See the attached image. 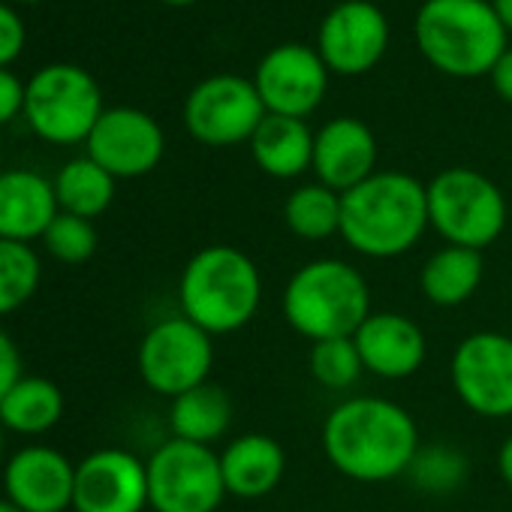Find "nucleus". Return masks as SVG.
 <instances>
[{"mask_svg":"<svg viewBox=\"0 0 512 512\" xmlns=\"http://www.w3.org/2000/svg\"><path fill=\"white\" fill-rule=\"evenodd\" d=\"M419 446L413 416L389 398H347L335 404L323 422V452L329 464L353 482L377 485L404 476Z\"/></svg>","mask_w":512,"mask_h":512,"instance_id":"obj_1","label":"nucleus"},{"mask_svg":"<svg viewBox=\"0 0 512 512\" xmlns=\"http://www.w3.org/2000/svg\"><path fill=\"white\" fill-rule=\"evenodd\" d=\"M428 226V190L407 172H374L341 193V238L368 260L404 256Z\"/></svg>","mask_w":512,"mask_h":512,"instance_id":"obj_2","label":"nucleus"},{"mask_svg":"<svg viewBox=\"0 0 512 512\" xmlns=\"http://www.w3.org/2000/svg\"><path fill=\"white\" fill-rule=\"evenodd\" d=\"M181 314L214 335L244 329L263 305V275L250 256L232 244L196 250L178 281Z\"/></svg>","mask_w":512,"mask_h":512,"instance_id":"obj_3","label":"nucleus"},{"mask_svg":"<svg viewBox=\"0 0 512 512\" xmlns=\"http://www.w3.org/2000/svg\"><path fill=\"white\" fill-rule=\"evenodd\" d=\"M281 311L290 329L311 344L353 338L374 314L371 287L356 266L320 256L293 272L281 296Z\"/></svg>","mask_w":512,"mask_h":512,"instance_id":"obj_4","label":"nucleus"},{"mask_svg":"<svg viewBox=\"0 0 512 512\" xmlns=\"http://www.w3.org/2000/svg\"><path fill=\"white\" fill-rule=\"evenodd\" d=\"M416 43L434 70L455 79L488 76L509 49L491 0H425L416 13Z\"/></svg>","mask_w":512,"mask_h":512,"instance_id":"obj_5","label":"nucleus"},{"mask_svg":"<svg viewBox=\"0 0 512 512\" xmlns=\"http://www.w3.org/2000/svg\"><path fill=\"white\" fill-rule=\"evenodd\" d=\"M428 223L431 229L455 247L485 250L494 244L509 217L503 190L476 169H443L428 184Z\"/></svg>","mask_w":512,"mask_h":512,"instance_id":"obj_6","label":"nucleus"},{"mask_svg":"<svg viewBox=\"0 0 512 512\" xmlns=\"http://www.w3.org/2000/svg\"><path fill=\"white\" fill-rule=\"evenodd\" d=\"M97 79L76 64H49L25 85V118L49 145L88 142L103 115Z\"/></svg>","mask_w":512,"mask_h":512,"instance_id":"obj_7","label":"nucleus"},{"mask_svg":"<svg viewBox=\"0 0 512 512\" xmlns=\"http://www.w3.org/2000/svg\"><path fill=\"white\" fill-rule=\"evenodd\" d=\"M148 467V506L154 512H217L226 500L220 455L211 446L169 437Z\"/></svg>","mask_w":512,"mask_h":512,"instance_id":"obj_8","label":"nucleus"},{"mask_svg":"<svg viewBox=\"0 0 512 512\" xmlns=\"http://www.w3.org/2000/svg\"><path fill=\"white\" fill-rule=\"evenodd\" d=\"M136 365L142 383L172 401L187 389L208 383L214 365V338L184 314L166 317L139 341Z\"/></svg>","mask_w":512,"mask_h":512,"instance_id":"obj_9","label":"nucleus"},{"mask_svg":"<svg viewBox=\"0 0 512 512\" xmlns=\"http://www.w3.org/2000/svg\"><path fill=\"white\" fill-rule=\"evenodd\" d=\"M266 115L269 112L256 85L232 73L199 82L184 100V127L196 142L208 148L250 142Z\"/></svg>","mask_w":512,"mask_h":512,"instance_id":"obj_10","label":"nucleus"},{"mask_svg":"<svg viewBox=\"0 0 512 512\" xmlns=\"http://www.w3.org/2000/svg\"><path fill=\"white\" fill-rule=\"evenodd\" d=\"M449 380L461 404L482 419L512 416V338L503 332L467 335L449 362Z\"/></svg>","mask_w":512,"mask_h":512,"instance_id":"obj_11","label":"nucleus"},{"mask_svg":"<svg viewBox=\"0 0 512 512\" xmlns=\"http://www.w3.org/2000/svg\"><path fill=\"white\" fill-rule=\"evenodd\" d=\"M389 49V19L368 0H344L320 25L317 52L329 73L362 76L374 70Z\"/></svg>","mask_w":512,"mask_h":512,"instance_id":"obj_12","label":"nucleus"},{"mask_svg":"<svg viewBox=\"0 0 512 512\" xmlns=\"http://www.w3.org/2000/svg\"><path fill=\"white\" fill-rule=\"evenodd\" d=\"M85 145L88 157L118 181L154 172L163 160L166 136L148 112L133 106H115L100 115Z\"/></svg>","mask_w":512,"mask_h":512,"instance_id":"obj_13","label":"nucleus"},{"mask_svg":"<svg viewBox=\"0 0 512 512\" xmlns=\"http://www.w3.org/2000/svg\"><path fill=\"white\" fill-rule=\"evenodd\" d=\"M253 85L269 115L308 118L326 97L329 67L323 64L317 49L287 43L272 49L260 67H256Z\"/></svg>","mask_w":512,"mask_h":512,"instance_id":"obj_14","label":"nucleus"},{"mask_svg":"<svg viewBox=\"0 0 512 512\" xmlns=\"http://www.w3.org/2000/svg\"><path fill=\"white\" fill-rule=\"evenodd\" d=\"M148 467L127 449H97L76 464L73 512H145Z\"/></svg>","mask_w":512,"mask_h":512,"instance_id":"obj_15","label":"nucleus"},{"mask_svg":"<svg viewBox=\"0 0 512 512\" xmlns=\"http://www.w3.org/2000/svg\"><path fill=\"white\" fill-rule=\"evenodd\" d=\"M4 491L25 512L73 509L76 464L52 446H25L4 467Z\"/></svg>","mask_w":512,"mask_h":512,"instance_id":"obj_16","label":"nucleus"},{"mask_svg":"<svg viewBox=\"0 0 512 512\" xmlns=\"http://www.w3.org/2000/svg\"><path fill=\"white\" fill-rule=\"evenodd\" d=\"M377 139L359 118H332L314 136V175L320 184L347 193L377 169Z\"/></svg>","mask_w":512,"mask_h":512,"instance_id":"obj_17","label":"nucleus"},{"mask_svg":"<svg viewBox=\"0 0 512 512\" xmlns=\"http://www.w3.org/2000/svg\"><path fill=\"white\" fill-rule=\"evenodd\" d=\"M362 365L368 374L383 380H404L413 377L428 356V344L422 329L395 311H377L371 314L359 332L353 335Z\"/></svg>","mask_w":512,"mask_h":512,"instance_id":"obj_18","label":"nucleus"},{"mask_svg":"<svg viewBox=\"0 0 512 512\" xmlns=\"http://www.w3.org/2000/svg\"><path fill=\"white\" fill-rule=\"evenodd\" d=\"M61 214L55 184L34 169L0 172V238L37 241Z\"/></svg>","mask_w":512,"mask_h":512,"instance_id":"obj_19","label":"nucleus"},{"mask_svg":"<svg viewBox=\"0 0 512 512\" xmlns=\"http://www.w3.org/2000/svg\"><path fill=\"white\" fill-rule=\"evenodd\" d=\"M220 470L226 494L241 500H260L281 485L287 473V452L275 437L250 431L223 446Z\"/></svg>","mask_w":512,"mask_h":512,"instance_id":"obj_20","label":"nucleus"},{"mask_svg":"<svg viewBox=\"0 0 512 512\" xmlns=\"http://www.w3.org/2000/svg\"><path fill=\"white\" fill-rule=\"evenodd\" d=\"M314 136L317 133L302 118L266 115L247 145L253 163L269 178L290 181L314 166Z\"/></svg>","mask_w":512,"mask_h":512,"instance_id":"obj_21","label":"nucleus"},{"mask_svg":"<svg viewBox=\"0 0 512 512\" xmlns=\"http://www.w3.org/2000/svg\"><path fill=\"white\" fill-rule=\"evenodd\" d=\"M482 278H485V263L479 250L446 244L425 260L419 272V287L431 305L458 308L476 296Z\"/></svg>","mask_w":512,"mask_h":512,"instance_id":"obj_22","label":"nucleus"},{"mask_svg":"<svg viewBox=\"0 0 512 512\" xmlns=\"http://www.w3.org/2000/svg\"><path fill=\"white\" fill-rule=\"evenodd\" d=\"M232 425V398L217 383H202L196 389H187L184 395L172 398L169 407V428L172 437L214 446Z\"/></svg>","mask_w":512,"mask_h":512,"instance_id":"obj_23","label":"nucleus"},{"mask_svg":"<svg viewBox=\"0 0 512 512\" xmlns=\"http://www.w3.org/2000/svg\"><path fill=\"white\" fill-rule=\"evenodd\" d=\"M64 416V392L46 377H22L0 401V425L7 431L34 437L52 431Z\"/></svg>","mask_w":512,"mask_h":512,"instance_id":"obj_24","label":"nucleus"},{"mask_svg":"<svg viewBox=\"0 0 512 512\" xmlns=\"http://www.w3.org/2000/svg\"><path fill=\"white\" fill-rule=\"evenodd\" d=\"M52 184H55L58 208L64 214H76L85 220L100 217L115 199V178L88 154L64 163Z\"/></svg>","mask_w":512,"mask_h":512,"instance_id":"obj_25","label":"nucleus"},{"mask_svg":"<svg viewBox=\"0 0 512 512\" xmlns=\"http://www.w3.org/2000/svg\"><path fill=\"white\" fill-rule=\"evenodd\" d=\"M284 223L305 241L341 235V193L320 181L296 187L284 202Z\"/></svg>","mask_w":512,"mask_h":512,"instance_id":"obj_26","label":"nucleus"},{"mask_svg":"<svg viewBox=\"0 0 512 512\" xmlns=\"http://www.w3.org/2000/svg\"><path fill=\"white\" fill-rule=\"evenodd\" d=\"M43 266L40 256L25 241L0 238V317L28 305L40 290Z\"/></svg>","mask_w":512,"mask_h":512,"instance_id":"obj_27","label":"nucleus"},{"mask_svg":"<svg viewBox=\"0 0 512 512\" xmlns=\"http://www.w3.org/2000/svg\"><path fill=\"white\" fill-rule=\"evenodd\" d=\"M308 368H311V377L329 392H344L356 386L359 377L365 374V365L353 338H332V341L311 344Z\"/></svg>","mask_w":512,"mask_h":512,"instance_id":"obj_28","label":"nucleus"},{"mask_svg":"<svg viewBox=\"0 0 512 512\" xmlns=\"http://www.w3.org/2000/svg\"><path fill=\"white\" fill-rule=\"evenodd\" d=\"M407 476L425 494H449L467 479V455L446 443L419 446Z\"/></svg>","mask_w":512,"mask_h":512,"instance_id":"obj_29","label":"nucleus"},{"mask_svg":"<svg viewBox=\"0 0 512 512\" xmlns=\"http://www.w3.org/2000/svg\"><path fill=\"white\" fill-rule=\"evenodd\" d=\"M43 244H46V250L55 256L58 263L82 266V263H88L91 256L97 253V229H94L91 220L61 211L52 220V226L46 229Z\"/></svg>","mask_w":512,"mask_h":512,"instance_id":"obj_30","label":"nucleus"},{"mask_svg":"<svg viewBox=\"0 0 512 512\" xmlns=\"http://www.w3.org/2000/svg\"><path fill=\"white\" fill-rule=\"evenodd\" d=\"M25 40L28 34L16 10L0 4V70H10V64H16V58L25 49Z\"/></svg>","mask_w":512,"mask_h":512,"instance_id":"obj_31","label":"nucleus"},{"mask_svg":"<svg viewBox=\"0 0 512 512\" xmlns=\"http://www.w3.org/2000/svg\"><path fill=\"white\" fill-rule=\"evenodd\" d=\"M25 112V82L13 70H0V127Z\"/></svg>","mask_w":512,"mask_h":512,"instance_id":"obj_32","label":"nucleus"},{"mask_svg":"<svg viewBox=\"0 0 512 512\" xmlns=\"http://www.w3.org/2000/svg\"><path fill=\"white\" fill-rule=\"evenodd\" d=\"M22 380V356L16 341L0 329V401L10 395V389Z\"/></svg>","mask_w":512,"mask_h":512,"instance_id":"obj_33","label":"nucleus"},{"mask_svg":"<svg viewBox=\"0 0 512 512\" xmlns=\"http://www.w3.org/2000/svg\"><path fill=\"white\" fill-rule=\"evenodd\" d=\"M488 76H491V85H494L497 97L512 106V49H506L500 55V61L494 64V70Z\"/></svg>","mask_w":512,"mask_h":512,"instance_id":"obj_34","label":"nucleus"},{"mask_svg":"<svg viewBox=\"0 0 512 512\" xmlns=\"http://www.w3.org/2000/svg\"><path fill=\"white\" fill-rule=\"evenodd\" d=\"M497 473H500L503 485L512 488V434H509V437L500 443V449H497Z\"/></svg>","mask_w":512,"mask_h":512,"instance_id":"obj_35","label":"nucleus"},{"mask_svg":"<svg viewBox=\"0 0 512 512\" xmlns=\"http://www.w3.org/2000/svg\"><path fill=\"white\" fill-rule=\"evenodd\" d=\"M491 7H494L500 25L506 28V34H512V0H491Z\"/></svg>","mask_w":512,"mask_h":512,"instance_id":"obj_36","label":"nucleus"},{"mask_svg":"<svg viewBox=\"0 0 512 512\" xmlns=\"http://www.w3.org/2000/svg\"><path fill=\"white\" fill-rule=\"evenodd\" d=\"M0 512H25V509H19L13 500H7V497H4V500H0Z\"/></svg>","mask_w":512,"mask_h":512,"instance_id":"obj_37","label":"nucleus"},{"mask_svg":"<svg viewBox=\"0 0 512 512\" xmlns=\"http://www.w3.org/2000/svg\"><path fill=\"white\" fill-rule=\"evenodd\" d=\"M163 4H169V7H190V4H196V0H163Z\"/></svg>","mask_w":512,"mask_h":512,"instance_id":"obj_38","label":"nucleus"},{"mask_svg":"<svg viewBox=\"0 0 512 512\" xmlns=\"http://www.w3.org/2000/svg\"><path fill=\"white\" fill-rule=\"evenodd\" d=\"M0 452H4V425H0Z\"/></svg>","mask_w":512,"mask_h":512,"instance_id":"obj_39","label":"nucleus"},{"mask_svg":"<svg viewBox=\"0 0 512 512\" xmlns=\"http://www.w3.org/2000/svg\"><path fill=\"white\" fill-rule=\"evenodd\" d=\"M19 4H40V0H19Z\"/></svg>","mask_w":512,"mask_h":512,"instance_id":"obj_40","label":"nucleus"}]
</instances>
